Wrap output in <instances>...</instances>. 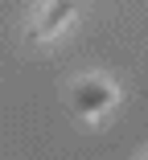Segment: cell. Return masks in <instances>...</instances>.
Wrapping results in <instances>:
<instances>
[{"label": "cell", "instance_id": "7a4b0ae2", "mask_svg": "<svg viewBox=\"0 0 148 160\" xmlns=\"http://www.w3.org/2000/svg\"><path fill=\"white\" fill-rule=\"evenodd\" d=\"M70 17H74V0H49V4H45V12H41V21L29 29V37H33V41H41V37L58 33V29H62Z\"/></svg>", "mask_w": 148, "mask_h": 160}, {"label": "cell", "instance_id": "6da1fadb", "mask_svg": "<svg viewBox=\"0 0 148 160\" xmlns=\"http://www.w3.org/2000/svg\"><path fill=\"white\" fill-rule=\"evenodd\" d=\"M111 99H115V90H111L103 78H82V82L74 86V111H78V115H99V111L111 107Z\"/></svg>", "mask_w": 148, "mask_h": 160}]
</instances>
